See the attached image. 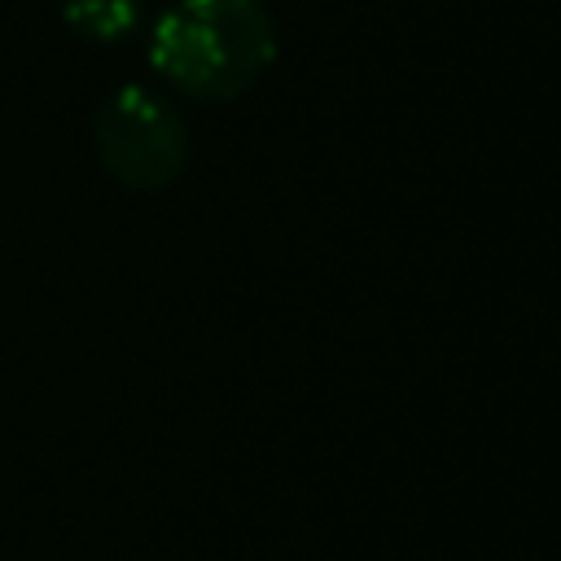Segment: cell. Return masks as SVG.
<instances>
[{
	"mask_svg": "<svg viewBox=\"0 0 561 561\" xmlns=\"http://www.w3.org/2000/svg\"><path fill=\"white\" fill-rule=\"evenodd\" d=\"M276 57V26L263 0H175L153 35L149 61L197 101H232Z\"/></svg>",
	"mask_w": 561,
	"mask_h": 561,
	"instance_id": "cell-1",
	"label": "cell"
},
{
	"mask_svg": "<svg viewBox=\"0 0 561 561\" xmlns=\"http://www.w3.org/2000/svg\"><path fill=\"white\" fill-rule=\"evenodd\" d=\"M92 145H96L101 167L123 188H136V193L175 184L193 153L184 114L167 96H158L140 83L118 88L96 105Z\"/></svg>",
	"mask_w": 561,
	"mask_h": 561,
	"instance_id": "cell-2",
	"label": "cell"
},
{
	"mask_svg": "<svg viewBox=\"0 0 561 561\" xmlns=\"http://www.w3.org/2000/svg\"><path fill=\"white\" fill-rule=\"evenodd\" d=\"M61 18L79 35L114 44V39H127L140 26L145 0H61Z\"/></svg>",
	"mask_w": 561,
	"mask_h": 561,
	"instance_id": "cell-3",
	"label": "cell"
}]
</instances>
